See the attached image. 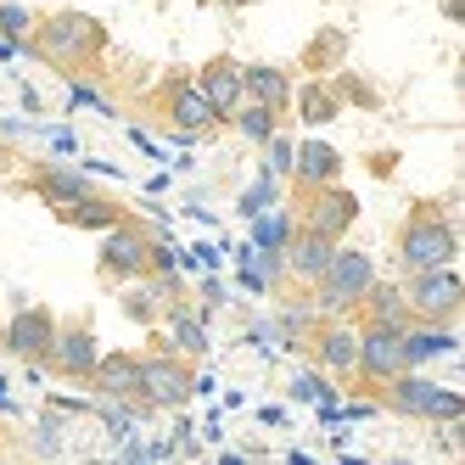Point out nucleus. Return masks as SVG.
Segmentation results:
<instances>
[{
	"label": "nucleus",
	"mask_w": 465,
	"mask_h": 465,
	"mask_svg": "<svg viewBox=\"0 0 465 465\" xmlns=\"http://www.w3.org/2000/svg\"><path fill=\"white\" fill-rule=\"evenodd\" d=\"M297 113H303V124H331L342 113V95L331 84H303L297 90Z\"/></svg>",
	"instance_id": "obj_21"
},
{
	"label": "nucleus",
	"mask_w": 465,
	"mask_h": 465,
	"mask_svg": "<svg viewBox=\"0 0 465 465\" xmlns=\"http://www.w3.org/2000/svg\"><path fill=\"white\" fill-rule=\"evenodd\" d=\"M84 381H95L107 398H141V359L135 353H107V359H95V371Z\"/></svg>",
	"instance_id": "obj_14"
},
{
	"label": "nucleus",
	"mask_w": 465,
	"mask_h": 465,
	"mask_svg": "<svg viewBox=\"0 0 465 465\" xmlns=\"http://www.w3.org/2000/svg\"><path fill=\"white\" fill-rule=\"evenodd\" d=\"M242 90H247V102L270 107V113H286V102H292V79H286L281 68H270V62L242 68Z\"/></svg>",
	"instance_id": "obj_16"
},
{
	"label": "nucleus",
	"mask_w": 465,
	"mask_h": 465,
	"mask_svg": "<svg viewBox=\"0 0 465 465\" xmlns=\"http://www.w3.org/2000/svg\"><path fill=\"white\" fill-rule=\"evenodd\" d=\"M431 398H438V387L431 381H420V376H410V371H398L392 381H387V404L398 410V415H431Z\"/></svg>",
	"instance_id": "obj_18"
},
{
	"label": "nucleus",
	"mask_w": 465,
	"mask_h": 465,
	"mask_svg": "<svg viewBox=\"0 0 465 465\" xmlns=\"http://www.w3.org/2000/svg\"><path fill=\"white\" fill-rule=\"evenodd\" d=\"M258 242L263 247H281L286 242V219H258Z\"/></svg>",
	"instance_id": "obj_29"
},
{
	"label": "nucleus",
	"mask_w": 465,
	"mask_h": 465,
	"mask_svg": "<svg viewBox=\"0 0 465 465\" xmlns=\"http://www.w3.org/2000/svg\"><path fill=\"white\" fill-rule=\"evenodd\" d=\"M454 252H460L454 224H449L438 208H415L410 224H404V236H398V263L415 275V270H438V263H454Z\"/></svg>",
	"instance_id": "obj_2"
},
{
	"label": "nucleus",
	"mask_w": 465,
	"mask_h": 465,
	"mask_svg": "<svg viewBox=\"0 0 465 465\" xmlns=\"http://www.w3.org/2000/svg\"><path fill=\"white\" fill-rule=\"evenodd\" d=\"M51 342H56V320H51L45 309H23V314H12V325H6V348H12L17 359H51Z\"/></svg>",
	"instance_id": "obj_10"
},
{
	"label": "nucleus",
	"mask_w": 465,
	"mask_h": 465,
	"mask_svg": "<svg viewBox=\"0 0 465 465\" xmlns=\"http://www.w3.org/2000/svg\"><path fill=\"white\" fill-rule=\"evenodd\" d=\"M454 348H460L454 331H415V337L404 331V359H410V364H420V359H431V353H454Z\"/></svg>",
	"instance_id": "obj_24"
},
{
	"label": "nucleus",
	"mask_w": 465,
	"mask_h": 465,
	"mask_svg": "<svg viewBox=\"0 0 465 465\" xmlns=\"http://www.w3.org/2000/svg\"><path fill=\"white\" fill-rule=\"evenodd\" d=\"M191 392H196V376H191L185 359H174V353H146L141 359V398L152 410H185Z\"/></svg>",
	"instance_id": "obj_5"
},
{
	"label": "nucleus",
	"mask_w": 465,
	"mask_h": 465,
	"mask_svg": "<svg viewBox=\"0 0 465 465\" xmlns=\"http://www.w3.org/2000/svg\"><path fill=\"white\" fill-rule=\"evenodd\" d=\"M102 45H107V28L84 12H51L45 23H35V51L56 68H84V62L102 56Z\"/></svg>",
	"instance_id": "obj_1"
},
{
	"label": "nucleus",
	"mask_w": 465,
	"mask_h": 465,
	"mask_svg": "<svg viewBox=\"0 0 465 465\" xmlns=\"http://www.w3.org/2000/svg\"><path fill=\"white\" fill-rule=\"evenodd\" d=\"M331 258H337V242L320 236V230H297V236H292V275L297 281L320 286L325 270H331Z\"/></svg>",
	"instance_id": "obj_13"
},
{
	"label": "nucleus",
	"mask_w": 465,
	"mask_h": 465,
	"mask_svg": "<svg viewBox=\"0 0 465 465\" xmlns=\"http://www.w3.org/2000/svg\"><path fill=\"white\" fill-rule=\"evenodd\" d=\"M460 415H465V398L438 387V398H431V415H426V420H460Z\"/></svg>",
	"instance_id": "obj_26"
},
{
	"label": "nucleus",
	"mask_w": 465,
	"mask_h": 465,
	"mask_svg": "<svg viewBox=\"0 0 465 465\" xmlns=\"http://www.w3.org/2000/svg\"><path fill=\"white\" fill-rule=\"evenodd\" d=\"M90 191V180H79V174H68V169H45L40 174V196L51 208H68V203H79V196Z\"/></svg>",
	"instance_id": "obj_22"
},
{
	"label": "nucleus",
	"mask_w": 465,
	"mask_h": 465,
	"mask_svg": "<svg viewBox=\"0 0 465 465\" xmlns=\"http://www.w3.org/2000/svg\"><path fill=\"white\" fill-rule=\"evenodd\" d=\"M292 174L303 180L309 191H314V185H337L342 157H337V146H325V141H303V146L292 152Z\"/></svg>",
	"instance_id": "obj_15"
},
{
	"label": "nucleus",
	"mask_w": 465,
	"mask_h": 465,
	"mask_svg": "<svg viewBox=\"0 0 465 465\" xmlns=\"http://www.w3.org/2000/svg\"><path fill=\"white\" fill-rule=\"evenodd\" d=\"M359 303L371 309L381 325H404V314H410V303H404V286H387V281H371L359 292Z\"/></svg>",
	"instance_id": "obj_20"
},
{
	"label": "nucleus",
	"mask_w": 465,
	"mask_h": 465,
	"mask_svg": "<svg viewBox=\"0 0 465 465\" xmlns=\"http://www.w3.org/2000/svg\"><path fill=\"white\" fill-rule=\"evenodd\" d=\"M95 359H102V348H95V331H84V325L56 331V342H51V364H56L62 376H90V371H95Z\"/></svg>",
	"instance_id": "obj_11"
},
{
	"label": "nucleus",
	"mask_w": 465,
	"mask_h": 465,
	"mask_svg": "<svg viewBox=\"0 0 465 465\" xmlns=\"http://www.w3.org/2000/svg\"><path fill=\"white\" fill-rule=\"evenodd\" d=\"M263 146H270V169H275V174H292V146H286L281 135H270Z\"/></svg>",
	"instance_id": "obj_28"
},
{
	"label": "nucleus",
	"mask_w": 465,
	"mask_h": 465,
	"mask_svg": "<svg viewBox=\"0 0 465 465\" xmlns=\"http://www.w3.org/2000/svg\"><path fill=\"white\" fill-rule=\"evenodd\" d=\"M337 56H342V35H320V40H314V51H309L314 68H320V62H337Z\"/></svg>",
	"instance_id": "obj_27"
},
{
	"label": "nucleus",
	"mask_w": 465,
	"mask_h": 465,
	"mask_svg": "<svg viewBox=\"0 0 465 465\" xmlns=\"http://www.w3.org/2000/svg\"><path fill=\"white\" fill-rule=\"evenodd\" d=\"M152 275H174V252L169 247H152Z\"/></svg>",
	"instance_id": "obj_31"
},
{
	"label": "nucleus",
	"mask_w": 465,
	"mask_h": 465,
	"mask_svg": "<svg viewBox=\"0 0 465 465\" xmlns=\"http://www.w3.org/2000/svg\"><path fill=\"white\" fill-rule=\"evenodd\" d=\"M196 90H203V102L213 107V118L219 124H230L242 113V102H247V90H242V68L230 56H213L203 74H196Z\"/></svg>",
	"instance_id": "obj_8"
},
{
	"label": "nucleus",
	"mask_w": 465,
	"mask_h": 465,
	"mask_svg": "<svg viewBox=\"0 0 465 465\" xmlns=\"http://www.w3.org/2000/svg\"><path fill=\"white\" fill-rule=\"evenodd\" d=\"M275 118H281V113H270V107H258V102H242V113L230 118V124H236V129H242L247 141H258V146H263V141L275 135Z\"/></svg>",
	"instance_id": "obj_25"
},
{
	"label": "nucleus",
	"mask_w": 465,
	"mask_h": 465,
	"mask_svg": "<svg viewBox=\"0 0 465 465\" xmlns=\"http://www.w3.org/2000/svg\"><path fill=\"white\" fill-rule=\"evenodd\" d=\"M62 213V224H74V230H113V224H124L129 213L118 208V203H107V196H79V203H68V208H56Z\"/></svg>",
	"instance_id": "obj_17"
},
{
	"label": "nucleus",
	"mask_w": 465,
	"mask_h": 465,
	"mask_svg": "<svg viewBox=\"0 0 465 465\" xmlns=\"http://www.w3.org/2000/svg\"><path fill=\"white\" fill-rule=\"evenodd\" d=\"M314 353H320V364H325V371H353V353H359V331H348V325H331V331H320Z\"/></svg>",
	"instance_id": "obj_19"
},
{
	"label": "nucleus",
	"mask_w": 465,
	"mask_h": 465,
	"mask_svg": "<svg viewBox=\"0 0 465 465\" xmlns=\"http://www.w3.org/2000/svg\"><path fill=\"white\" fill-rule=\"evenodd\" d=\"M404 303H410V314H420L426 325H443V320H454L460 303H465V281H460V270H449V263H438V270H415L410 286H404Z\"/></svg>",
	"instance_id": "obj_3"
},
{
	"label": "nucleus",
	"mask_w": 465,
	"mask_h": 465,
	"mask_svg": "<svg viewBox=\"0 0 465 465\" xmlns=\"http://www.w3.org/2000/svg\"><path fill=\"white\" fill-rule=\"evenodd\" d=\"M102 270H107L113 281H141V275H152V242H146L129 219L107 230V242H102Z\"/></svg>",
	"instance_id": "obj_7"
},
{
	"label": "nucleus",
	"mask_w": 465,
	"mask_h": 465,
	"mask_svg": "<svg viewBox=\"0 0 465 465\" xmlns=\"http://www.w3.org/2000/svg\"><path fill=\"white\" fill-rule=\"evenodd\" d=\"M376 281V263L364 258V252H353V247H337V258H331V270H325V281H320V303L325 309H353L359 303V292Z\"/></svg>",
	"instance_id": "obj_6"
},
{
	"label": "nucleus",
	"mask_w": 465,
	"mask_h": 465,
	"mask_svg": "<svg viewBox=\"0 0 465 465\" xmlns=\"http://www.w3.org/2000/svg\"><path fill=\"white\" fill-rule=\"evenodd\" d=\"M0 28H6V35H23V28H28V12H23V6H0Z\"/></svg>",
	"instance_id": "obj_30"
},
{
	"label": "nucleus",
	"mask_w": 465,
	"mask_h": 465,
	"mask_svg": "<svg viewBox=\"0 0 465 465\" xmlns=\"http://www.w3.org/2000/svg\"><path fill=\"white\" fill-rule=\"evenodd\" d=\"M169 331H174V348L180 353H191V359L208 353V331H203V320H196L191 309H169Z\"/></svg>",
	"instance_id": "obj_23"
},
{
	"label": "nucleus",
	"mask_w": 465,
	"mask_h": 465,
	"mask_svg": "<svg viewBox=\"0 0 465 465\" xmlns=\"http://www.w3.org/2000/svg\"><path fill=\"white\" fill-rule=\"evenodd\" d=\"M0 163H6V157H0Z\"/></svg>",
	"instance_id": "obj_32"
},
{
	"label": "nucleus",
	"mask_w": 465,
	"mask_h": 465,
	"mask_svg": "<svg viewBox=\"0 0 465 465\" xmlns=\"http://www.w3.org/2000/svg\"><path fill=\"white\" fill-rule=\"evenodd\" d=\"M353 371H359L364 381H376V387H387L398 371H410V359H404V325H381V320H371V331H359Z\"/></svg>",
	"instance_id": "obj_4"
},
{
	"label": "nucleus",
	"mask_w": 465,
	"mask_h": 465,
	"mask_svg": "<svg viewBox=\"0 0 465 465\" xmlns=\"http://www.w3.org/2000/svg\"><path fill=\"white\" fill-rule=\"evenodd\" d=\"M359 219V196L353 191H342V185H314L309 191V219H303V230H320V236H348V224Z\"/></svg>",
	"instance_id": "obj_9"
},
{
	"label": "nucleus",
	"mask_w": 465,
	"mask_h": 465,
	"mask_svg": "<svg viewBox=\"0 0 465 465\" xmlns=\"http://www.w3.org/2000/svg\"><path fill=\"white\" fill-rule=\"evenodd\" d=\"M169 118H174V129H180V141H196L203 129L219 124L213 107L203 102V90H196V79H180V84L169 90Z\"/></svg>",
	"instance_id": "obj_12"
}]
</instances>
